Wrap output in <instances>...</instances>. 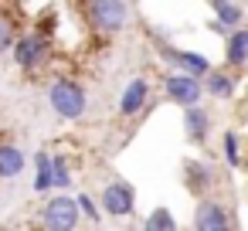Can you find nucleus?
<instances>
[{"mask_svg":"<svg viewBox=\"0 0 248 231\" xmlns=\"http://www.w3.org/2000/svg\"><path fill=\"white\" fill-rule=\"evenodd\" d=\"M85 17H89V28L112 38V34H123L126 24H129V4L126 0H89L85 4Z\"/></svg>","mask_w":248,"mask_h":231,"instance_id":"obj_4","label":"nucleus"},{"mask_svg":"<svg viewBox=\"0 0 248 231\" xmlns=\"http://www.w3.org/2000/svg\"><path fill=\"white\" fill-rule=\"evenodd\" d=\"M207 7L214 11L217 21H224V24H231V28L245 24V11L234 4V0H207Z\"/></svg>","mask_w":248,"mask_h":231,"instance_id":"obj_17","label":"nucleus"},{"mask_svg":"<svg viewBox=\"0 0 248 231\" xmlns=\"http://www.w3.org/2000/svg\"><path fill=\"white\" fill-rule=\"evenodd\" d=\"M48 106H51V112H55L58 119L78 123V119L89 112V92H85V85H82L78 78L62 75V78H55V82L48 85Z\"/></svg>","mask_w":248,"mask_h":231,"instance_id":"obj_1","label":"nucleus"},{"mask_svg":"<svg viewBox=\"0 0 248 231\" xmlns=\"http://www.w3.org/2000/svg\"><path fill=\"white\" fill-rule=\"evenodd\" d=\"M234 214L224 200L217 197H197V207H194V228L197 231H228L234 228Z\"/></svg>","mask_w":248,"mask_h":231,"instance_id":"obj_8","label":"nucleus"},{"mask_svg":"<svg viewBox=\"0 0 248 231\" xmlns=\"http://www.w3.org/2000/svg\"><path fill=\"white\" fill-rule=\"evenodd\" d=\"M238 92V75L231 68H211L204 75V95L217 99V102H231Z\"/></svg>","mask_w":248,"mask_h":231,"instance_id":"obj_13","label":"nucleus"},{"mask_svg":"<svg viewBox=\"0 0 248 231\" xmlns=\"http://www.w3.org/2000/svg\"><path fill=\"white\" fill-rule=\"evenodd\" d=\"M150 92H153V89H150V78H146V75L129 78L126 89H123V95H119V106H116L119 119H136V116H143L146 106H150Z\"/></svg>","mask_w":248,"mask_h":231,"instance_id":"obj_10","label":"nucleus"},{"mask_svg":"<svg viewBox=\"0 0 248 231\" xmlns=\"http://www.w3.org/2000/svg\"><path fill=\"white\" fill-rule=\"evenodd\" d=\"M207 31H211V34H217V38L224 41V38L231 34V24H224V21H217V17H214V21L207 24Z\"/></svg>","mask_w":248,"mask_h":231,"instance_id":"obj_22","label":"nucleus"},{"mask_svg":"<svg viewBox=\"0 0 248 231\" xmlns=\"http://www.w3.org/2000/svg\"><path fill=\"white\" fill-rule=\"evenodd\" d=\"M160 89H163V99L173 102V106H180V109L204 99V78L190 75V72H177V68H170L160 78Z\"/></svg>","mask_w":248,"mask_h":231,"instance_id":"obj_6","label":"nucleus"},{"mask_svg":"<svg viewBox=\"0 0 248 231\" xmlns=\"http://www.w3.org/2000/svg\"><path fill=\"white\" fill-rule=\"evenodd\" d=\"M51 55H55V41H51L41 28L21 31L17 41H14V48H11V58H14V65H17L24 75L41 72V68L51 62Z\"/></svg>","mask_w":248,"mask_h":231,"instance_id":"obj_2","label":"nucleus"},{"mask_svg":"<svg viewBox=\"0 0 248 231\" xmlns=\"http://www.w3.org/2000/svg\"><path fill=\"white\" fill-rule=\"evenodd\" d=\"M143 228L146 231H173L177 228V217L170 207H153L146 217H143Z\"/></svg>","mask_w":248,"mask_h":231,"instance_id":"obj_20","label":"nucleus"},{"mask_svg":"<svg viewBox=\"0 0 248 231\" xmlns=\"http://www.w3.org/2000/svg\"><path fill=\"white\" fill-rule=\"evenodd\" d=\"M180 112H184V136H187V143H194V146H204V143L211 139V126H214L211 112H207L201 102H194V106H184Z\"/></svg>","mask_w":248,"mask_h":231,"instance_id":"obj_11","label":"nucleus"},{"mask_svg":"<svg viewBox=\"0 0 248 231\" xmlns=\"http://www.w3.org/2000/svg\"><path fill=\"white\" fill-rule=\"evenodd\" d=\"M153 51H156V58H160L167 68L190 72V75H201V78L214 68L207 55H201V51H194V48H177V45H170V41H163V38H156Z\"/></svg>","mask_w":248,"mask_h":231,"instance_id":"obj_5","label":"nucleus"},{"mask_svg":"<svg viewBox=\"0 0 248 231\" xmlns=\"http://www.w3.org/2000/svg\"><path fill=\"white\" fill-rule=\"evenodd\" d=\"M221 58H224V68H231V72L248 68V28L245 24L231 28V34L221 45Z\"/></svg>","mask_w":248,"mask_h":231,"instance_id":"obj_12","label":"nucleus"},{"mask_svg":"<svg viewBox=\"0 0 248 231\" xmlns=\"http://www.w3.org/2000/svg\"><path fill=\"white\" fill-rule=\"evenodd\" d=\"M221 160H224V167H231V170H241V163H245L241 136H238L234 129H224V133H221Z\"/></svg>","mask_w":248,"mask_h":231,"instance_id":"obj_16","label":"nucleus"},{"mask_svg":"<svg viewBox=\"0 0 248 231\" xmlns=\"http://www.w3.org/2000/svg\"><path fill=\"white\" fill-rule=\"evenodd\" d=\"M184 187L194 197H207L217 187V167L204 156H187L184 160Z\"/></svg>","mask_w":248,"mask_h":231,"instance_id":"obj_9","label":"nucleus"},{"mask_svg":"<svg viewBox=\"0 0 248 231\" xmlns=\"http://www.w3.org/2000/svg\"><path fill=\"white\" fill-rule=\"evenodd\" d=\"M17 21L11 17V14H4L0 11V55H11V48H14V41H17Z\"/></svg>","mask_w":248,"mask_h":231,"instance_id":"obj_21","label":"nucleus"},{"mask_svg":"<svg viewBox=\"0 0 248 231\" xmlns=\"http://www.w3.org/2000/svg\"><path fill=\"white\" fill-rule=\"evenodd\" d=\"M51 167H55V190H72L75 187V173L65 153H51Z\"/></svg>","mask_w":248,"mask_h":231,"instance_id":"obj_18","label":"nucleus"},{"mask_svg":"<svg viewBox=\"0 0 248 231\" xmlns=\"http://www.w3.org/2000/svg\"><path fill=\"white\" fill-rule=\"evenodd\" d=\"M28 167V156L17 143H7V139H0V180H14L21 177Z\"/></svg>","mask_w":248,"mask_h":231,"instance_id":"obj_14","label":"nucleus"},{"mask_svg":"<svg viewBox=\"0 0 248 231\" xmlns=\"http://www.w3.org/2000/svg\"><path fill=\"white\" fill-rule=\"evenodd\" d=\"M99 204H102L106 217H112V221L133 217V211H136V187H133L129 180L116 177V180H109V184L102 187V194H99Z\"/></svg>","mask_w":248,"mask_h":231,"instance_id":"obj_7","label":"nucleus"},{"mask_svg":"<svg viewBox=\"0 0 248 231\" xmlns=\"http://www.w3.org/2000/svg\"><path fill=\"white\" fill-rule=\"evenodd\" d=\"M34 194H51L55 190V167H51V153L38 150L34 153V180H31Z\"/></svg>","mask_w":248,"mask_h":231,"instance_id":"obj_15","label":"nucleus"},{"mask_svg":"<svg viewBox=\"0 0 248 231\" xmlns=\"http://www.w3.org/2000/svg\"><path fill=\"white\" fill-rule=\"evenodd\" d=\"M38 221L41 228L48 231H72L82 224V211H78V200L65 190H55L41 207H38Z\"/></svg>","mask_w":248,"mask_h":231,"instance_id":"obj_3","label":"nucleus"},{"mask_svg":"<svg viewBox=\"0 0 248 231\" xmlns=\"http://www.w3.org/2000/svg\"><path fill=\"white\" fill-rule=\"evenodd\" d=\"M75 200H78V211H82V217H85L89 224H102V221H106V211H102L99 197H92L89 190H78Z\"/></svg>","mask_w":248,"mask_h":231,"instance_id":"obj_19","label":"nucleus"}]
</instances>
